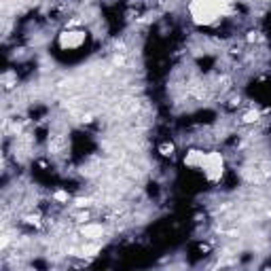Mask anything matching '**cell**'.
I'll return each instance as SVG.
<instances>
[{
  "label": "cell",
  "mask_w": 271,
  "mask_h": 271,
  "mask_svg": "<svg viewBox=\"0 0 271 271\" xmlns=\"http://www.w3.org/2000/svg\"><path fill=\"white\" fill-rule=\"evenodd\" d=\"M191 22L197 28H212L233 13L231 0H191L186 4Z\"/></svg>",
  "instance_id": "6da1fadb"
},
{
  "label": "cell",
  "mask_w": 271,
  "mask_h": 271,
  "mask_svg": "<svg viewBox=\"0 0 271 271\" xmlns=\"http://www.w3.org/2000/svg\"><path fill=\"white\" fill-rule=\"evenodd\" d=\"M200 174L212 186L222 182L224 174H227V161H224V155L220 150H206L202 166H200Z\"/></svg>",
  "instance_id": "7a4b0ae2"
},
{
  "label": "cell",
  "mask_w": 271,
  "mask_h": 271,
  "mask_svg": "<svg viewBox=\"0 0 271 271\" xmlns=\"http://www.w3.org/2000/svg\"><path fill=\"white\" fill-rule=\"evenodd\" d=\"M87 42V32L78 26H66L64 30L58 34V47L66 53H74L78 49H83Z\"/></svg>",
  "instance_id": "3957f363"
},
{
  "label": "cell",
  "mask_w": 271,
  "mask_h": 271,
  "mask_svg": "<svg viewBox=\"0 0 271 271\" xmlns=\"http://www.w3.org/2000/svg\"><path fill=\"white\" fill-rule=\"evenodd\" d=\"M206 155L204 148H186L182 152V166L186 170H193V172H200V166H202V159Z\"/></svg>",
  "instance_id": "277c9868"
},
{
  "label": "cell",
  "mask_w": 271,
  "mask_h": 271,
  "mask_svg": "<svg viewBox=\"0 0 271 271\" xmlns=\"http://www.w3.org/2000/svg\"><path fill=\"white\" fill-rule=\"evenodd\" d=\"M80 236L85 238V242H98L100 238H104V227L100 222H94V220H87L80 224Z\"/></svg>",
  "instance_id": "5b68a950"
},
{
  "label": "cell",
  "mask_w": 271,
  "mask_h": 271,
  "mask_svg": "<svg viewBox=\"0 0 271 271\" xmlns=\"http://www.w3.org/2000/svg\"><path fill=\"white\" fill-rule=\"evenodd\" d=\"M157 152L161 157H166V159H172L176 155V144L174 142H170V140H164V142H159V146H157Z\"/></svg>",
  "instance_id": "8992f818"
},
{
  "label": "cell",
  "mask_w": 271,
  "mask_h": 271,
  "mask_svg": "<svg viewBox=\"0 0 271 271\" xmlns=\"http://www.w3.org/2000/svg\"><path fill=\"white\" fill-rule=\"evenodd\" d=\"M240 121L244 125H252V123H258L260 121V110H256V108H248L246 112H242Z\"/></svg>",
  "instance_id": "52a82bcc"
},
{
  "label": "cell",
  "mask_w": 271,
  "mask_h": 271,
  "mask_svg": "<svg viewBox=\"0 0 271 271\" xmlns=\"http://www.w3.org/2000/svg\"><path fill=\"white\" fill-rule=\"evenodd\" d=\"M53 202H58V204H68L70 202V195L68 191H64V188H58V191H53Z\"/></svg>",
  "instance_id": "ba28073f"
},
{
  "label": "cell",
  "mask_w": 271,
  "mask_h": 271,
  "mask_svg": "<svg viewBox=\"0 0 271 271\" xmlns=\"http://www.w3.org/2000/svg\"><path fill=\"white\" fill-rule=\"evenodd\" d=\"M24 222L30 224V227H40V224H42V216L40 214H28V216H24Z\"/></svg>",
  "instance_id": "9c48e42d"
},
{
  "label": "cell",
  "mask_w": 271,
  "mask_h": 271,
  "mask_svg": "<svg viewBox=\"0 0 271 271\" xmlns=\"http://www.w3.org/2000/svg\"><path fill=\"white\" fill-rule=\"evenodd\" d=\"M72 202H74L78 210H89V208H92V200H89V197H76V200H72Z\"/></svg>",
  "instance_id": "30bf717a"
}]
</instances>
